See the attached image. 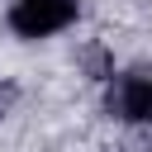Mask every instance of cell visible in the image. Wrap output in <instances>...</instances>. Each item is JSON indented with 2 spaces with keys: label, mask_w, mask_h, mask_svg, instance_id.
Returning <instances> with one entry per match:
<instances>
[{
  "label": "cell",
  "mask_w": 152,
  "mask_h": 152,
  "mask_svg": "<svg viewBox=\"0 0 152 152\" xmlns=\"http://www.w3.org/2000/svg\"><path fill=\"white\" fill-rule=\"evenodd\" d=\"M81 0H14L10 5V28L19 38H52L76 24Z\"/></svg>",
  "instance_id": "obj_1"
},
{
  "label": "cell",
  "mask_w": 152,
  "mask_h": 152,
  "mask_svg": "<svg viewBox=\"0 0 152 152\" xmlns=\"http://www.w3.org/2000/svg\"><path fill=\"white\" fill-rule=\"evenodd\" d=\"M104 104L124 124H152V71H124V76H114Z\"/></svg>",
  "instance_id": "obj_2"
},
{
  "label": "cell",
  "mask_w": 152,
  "mask_h": 152,
  "mask_svg": "<svg viewBox=\"0 0 152 152\" xmlns=\"http://www.w3.org/2000/svg\"><path fill=\"white\" fill-rule=\"evenodd\" d=\"M10 104H14V86H0V119H5Z\"/></svg>",
  "instance_id": "obj_3"
}]
</instances>
